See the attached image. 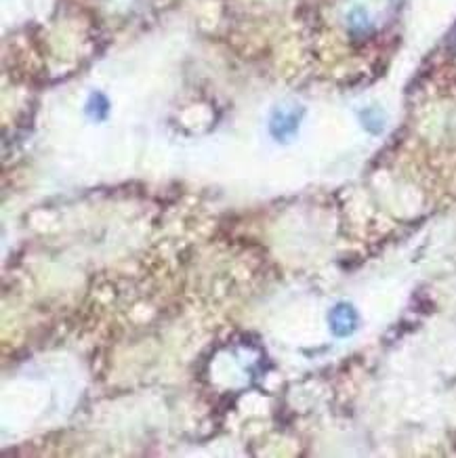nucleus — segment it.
I'll use <instances>...</instances> for the list:
<instances>
[{"label":"nucleus","mask_w":456,"mask_h":458,"mask_svg":"<svg viewBox=\"0 0 456 458\" xmlns=\"http://www.w3.org/2000/svg\"><path fill=\"white\" fill-rule=\"evenodd\" d=\"M280 124V130H276L278 137H284V135H292L299 126V116L296 112H280L274 120V126Z\"/></svg>","instance_id":"f03ea898"},{"label":"nucleus","mask_w":456,"mask_h":458,"mask_svg":"<svg viewBox=\"0 0 456 458\" xmlns=\"http://www.w3.org/2000/svg\"><path fill=\"white\" fill-rule=\"evenodd\" d=\"M330 324H333V330L339 335V337H347L355 330L357 326V313L351 305H337L333 309V315H330Z\"/></svg>","instance_id":"f257e3e1"},{"label":"nucleus","mask_w":456,"mask_h":458,"mask_svg":"<svg viewBox=\"0 0 456 458\" xmlns=\"http://www.w3.org/2000/svg\"><path fill=\"white\" fill-rule=\"evenodd\" d=\"M362 122H364V126H366L368 130L379 133V130L383 128V124H385V118H383V114H381V110H377V108H368V110H364V112H362Z\"/></svg>","instance_id":"7ed1b4c3"}]
</instances>
